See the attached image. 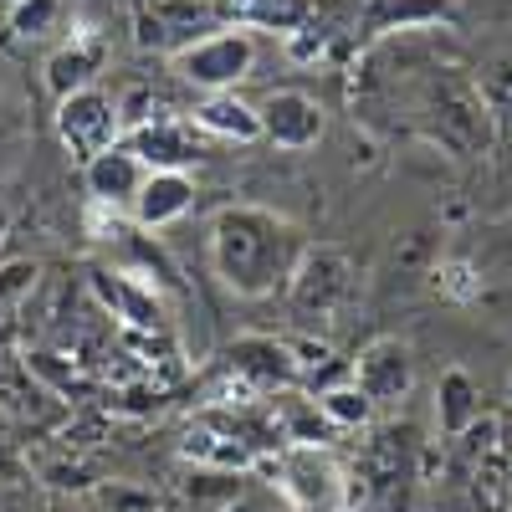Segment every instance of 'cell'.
Instances as JSON below:
<instances>
[{
    "instance_id": "obj_9",
    "label": "cell",
    "mask_w": 512,
    "mask_h": 512,
    "mask_svg": "<svg viewBox=\"0 0 512 512\" xmlns=\"http://www.w3.org/2000/svg\"><path fill=\"white\" fill-rule=\"evenodd\" d=\"M88 282H93V303L103 313H113L118 328H164L159 287L144 272H108V267H98Z\"/></svg>"
},
{
    "instance_id": "obj_28",
    "label": "cell",
    "mask_w": 512,
    "mask_h": 512,
    "mask_svg": "<svg viewBox=\"0 0 512 512\" xmlns=\"http://www.w3.org/2000/svg\"><path fill=\"white\" fill-rule=\"evenodd\" d=\"M88 236H98V241H113V236H123V210L88 200Z\"/></svg>"
},
{
    "instance_id": "obj_5",
    "label": "cell",
    "mask_w": 512,
    "mask_h": 512,
    "mask_svg": "<svg viewBox=\"0 0 512 512\" xmlns=\"http://www.w3.org/2000/svg\"><path fill=\"white\" fill-rule=\"evenodd\" d=\"M57 139L62 149L88 169L98 154L118 149L123 139V113H118V98L103 93V88H82L72 98L57 103Z\"/></svg>"
},
{
    "instance_id": "obj_16",
    "label": "cell",
    "mask_w": 512,
    "mask_h": 512,
    "mask_svg": "<svg viewBox=\"0 0 512 512\" xmlns=\"http://www.w3.org/2000/svg\"><path fill=\"white\" fill-rule=\"evenodd\" d=\"M123 144L149 164V175H154V169H185V164L195 159V123L159 113L154 123L134 128V134H128Z\"/></svg>"
},
{
    "instance_id": "obj_6",
    "label": "cell",
    "mask_w": 512,
    "mask_h": 512,
    "mask_svg": "<svg viewBox=\"0 0 512 512\" xmlns=\"http://www.w3.org/2000/svg\"><path fill=\"white\" fill-rule=\"evenodd\" d=\"M354 297V262L338 246H308L287 282V303L297 318H333Z\"/></svg>"
},
{
    "instance_id": "obj_3",
    "label": "cell",
    "mask_w": 512,
    "mask_h": 512,
    "mask_svg": "<svg viewBox=\"0 0 512 512\" xmlns=\"http://www.w3.org/2000/svg\"><path fill=\"white\" fill-rule=\"evenodd\" d=\"M431 128L451 154H482L492 144V108L456 67H441L431 82Z\"/></svg>"
},
{
    "instance_id": "obj_17",
    "label": "cell",
    "mask_w": 512,
    "mask_h": 512,
    "mask_svg": "<svg viewBox=\"0 0 512 512\" xmlns=\"http://www.w3.org/2000/svg\"><path fill=\"white\" fill-rule=\"evenodd\" d=\"M190 123L200 128V134L226 139V144H251V139H262V113H256L246 98H236V93H210V98L190 113Z\"/></svg>"
},
{
    "instance_id": "obj_24",
    "label": "cell",
    "mask_w": 512,
    "mask_h": 512,
    "mask_svg": "<svg viewBox=\"0 0 512 512\" xmlns=\"http://www.w3.org/2000/svg\"><path fill=\"white\" fill-rule=\"evenodd\" d=\"M36 287H41V267L36 262H6L0 267V303L6 308H26Z\"/></svg>"
},
{
    "instance_id": "obj_10",
    "label": "cell",
    "mask_w": 512,
    "mask_h": 512,
    "mask_svg": "<svg viewBox=\"0 0 512 512\" xmlns=\"http://www.w3.org/2000/svg\"><path fill=\"white\" fill-rule=\"evenodd\" d=\"M354 384L374 405H400L415 384V359L400 338H374L354 354Z\"/></svg>"
},
{
    "instance_id": "obj_2",
    "label": "cell",
    "mask_w": 512,
    "mask_h": 512,
    "mask_svg": "<svg viewBox=\"0 0 512 512\" xmlns=\"http://www.w3.org/2000/svg\"><path fill=\"white\" fill-rule=\"evenodd\" d=\"M256 472L272 477V487L287 497L292 512H344L349 472L333 461L328 446H287L277 456L256 461Z\"/></svg>"
},
{
    "instance_id": "obj_8",
    "label": "cell",
    "mask_w": 512,
    "mask_h": 512,
    "mask_svg": "<svg viewBox=\"0 0 512 512\" xmlns=\"http://www.w3.org/2000/svg\"><path fill=\"white\" fill-rule=\"evenodd\" d=\"M415 472H420V441L410 425H379L359 446V461H354V477L369 487L374 502L400 492L405 482H415Z\"/></svg>"
},
{
    "instance_id": "obj_19",
    "label": "cell",
    "mask_w": 512,
    "mask_h": 512,
    "mask_svg": "<svg viewBox=\"0 0 512 512\" xmlns=\"http://www.w3.org/2000/svg\"><path fill=\"white\" fill-rule=\"evenodd\" d=\"M466 497H472V512H512V451L507 446L466 472Z\"/></svg>"
},
{
    "instance_id": "obj_29",
    "label": "cell",
    "mask_w": 512,
    "mask_h": 512,
    "mask_svg": "<svg viewBox=\"0 0 512 512\" xmlns=\"http://www.w3.org/2000/svg\"><path fill=\"white\" fill-rule=\"evenodd\" d=\"M226 512H267V507H262V502H246V497H241V502H231Z\"/></svg>"
},
{
    "instance_id": "obj_18",
    "label": "cell",
    "mask_w": 512,
    "mask_h": 512,
    "mask_svg": "<svg viewBox=\"0 0 512 512\" xmlns=\"http://www.w3.org/2000/svg\"><path fill=\"white\" fill-rule=\"evenodd\" d=\"M482 415H487V410H482V390H477V379L466 374V369H446V374H441V384H436V431H441V441L466 436Z\"/></svg>"
},
{
    "instance_id": "obj_4",
    "label": "cell",
    "mask_w": 512,
    "mask_h": 512,
    "mask_svg": "<svg viewBox=\"0 0 512 512\" xmlns=\"http://www.w3.org/2000/svg\"><path fill=\"white\" fill-rule=\"evenodd\" d=\"M221 374L236 379L246 395L272 400L282 390H297L303 379V364L292 354V338H267V333H246L221 354Z\"/></svg>"
},
{
    "instance_id": "obj_7",
    "label": "cell",
    "mask_w": 512,
    "mask_h": 512,
    "mask_svg": "<svg viewBox=\"0 0 512 512\" xmlns=\"http://www.w3.org/2000/svg\"><path fill=\"white\" fill-rule=\"evenodd\" d=\"M251 67H256V41L241 26L210 31V36L190 41L185 52H175V72L205 93H236V82L251 77Z\"/></svg>"
},
{
    "instance_id": "obj_27",
    "label": "cell",
    "mask_w": 512,
    "mask_h": 512,
    "mask_svg": "<svg viewBox=\"0 0 512 512\" xmlns=\"http://www.w3.org/2000/svg\"><path fill=\"white\" fill-rule=\"evenodd\" d=\"M323 47H328V31H323L318 21L297 26V31L287 36V57H292V62H318V57H323Z\"/></svg>"
},
{
    "instance_id": "obj_14",
    "label": "cell",
    "mask_w": 512,
    "mask_h": 512,
    "mask_svg": "<svg viewBox=\"0 0 512 512\" xmlns=\"http://www.w3.org/2000/svg\"><path fill=\"white\" fill-rule=\"evenodd\" d=\"M103 62H108V41L93 26H82V31H72V41H62V52L47 62V88L57 93V103L82 93V88H98L93 77L103 72Z\"/></svg>"
},
{
    "instance_id": "obj_26",
    "label": "cell",
    "mask_w": 512,
    "mask_h": 512,
    "mask_svg": "<svg viewBox=\"0 0 512 512\" xmlns=\"http://www.w3.org/2000/svg\"><path fill=\"white\" fill-rule=\"evenodd\" d=\"M482 98H487L492 118H502V134L512 139V62H497L482 77Z\"/></svg>"
},
{
    "instance_id": "obj_15",
    "label": "cell",
    "mask_w": 512,
    "mask_h": 512,
    "mask_svg": "<svg viewBox=\"0 0 512 512\" xmlns=\"http://www.w3.org/2000/svg\"><path fill=\"white\" fill-rule=\"evenodd\" d=\"M180 456L195 461V466H205V472H236V477L241 472H256V451L246 441H236L231 431H221L216 420H205V415H195V425L185 431Z\"/></svg>"
},
{
    "instance_id": "obj_21",
    "label": "cell",
    "mask_w": 512,
    "mask_h": 512,
    "mask_svg": "<svg viewBox=\"0 0 512 512\" xmlns=\"http://www.w3.org/2000/svg\"><path fill=\"white\" fill-rule=\"evenodd\" d=\"M318 410H323V420L333 425L338 436L344 431H369V420H374V400L359 390L354 379L349 384H328V390L318 395Z\"/></svg>"
},
{
    "instance_id": "obj_1",
    "label": "cell",
    "mask_w": 512,
    "mask_h": 512,
    "mask_svg": "<svg viewBox=\"0 0 512 512\" xmlns=\"http://www.w3.org/2000/svg\"><path fill=\"white\" fill-rule=\"evenodd\" d=\"M303 251V231L262 205H226L210 226V262L236 297H267L287 287Z\"/></svg>"
},
{
    "instance_id": "obj_23",
    "label": "cell",
    "mask_w": 512,
    "mask_h": 512,
    "mask_svg": "<svg viewBox=\"0 0 512 512\" xmlns=\"http://www.w3.org/2000/svg\"><path fill=\"white\" fill-rule=\"evenodd\" d=\"M436 292L451 297V303H477L482 297V277L472 262H441L436 267Z\"/></svg>"
},
{
    "instance_id": "obj_30",
    "label": "cell",
    "mask_w": 512,
    "mask_h": 512,
    "mask_svg": "<svg viewBox=\"0 0 512 512\" xmlns=\"http://www.w3.org/2000/svg\"><path fill=\"white\" fill-rule=\"evenodd\" d=\"M6 226H11V216H6V205H0V236H6Z\"/></svg>"
},
{
    "instance_id": "obj_20",
    "label": "cell",
    "mask_w": 512,
    "mask_h": 512,
    "mask_svg": "<svg viewBox=\"0 0 512 512\" xmlns=\"http://www.w3.org/2000/svg\"><path fill=\"white\" fill-rule=\"evenodd\" d=\"M226 16L241 26H267V31H297L313 21V0H226Z\"/></svg>"
},
{
    "instance_id": "obj_12",
    "label": "cell",
    "mask_w": 512,
    "mask_h": 512,
    "mask_svg": "<svg viewBox=\"0 0 512 512\" xmlns=\"http://www.w3.org/2000/svg\"><path fill=\"white\" fill-rule=\"evenodd\" d=\"M190 205H195V180L185 169H154L139 190V200H134V210H128V221L139 231H164L180 216H190Z\"/></svg>"
},
{
    "instance_id": "obj_11",
    "label": "cell",
    "mask_w": 512,
    "mask_h": 512,
    "mask_svg": "<svg viewBox=\"0 0 512 512\" xmlns=\"http://www.w3.org/2000/svg\"><path fill=\"white\" fill-rule=\"evenodd\" d=\"M256 113H262V139H272L277 149H313L323 139V108L297 88L272 93Z\"/></svg>"
},
{
    "instance_id": "obj_25",
    "label": "cell",
    "mask_w": 512,
    "mask_h": 512,
    "mask_svg": "<svg viewBox=\"0 0 512 512\" xmlns=\"http://www.w3.org/2000/svg\"><path fill=\"white\" fill-rule=\"evenodd\" d=\"M62 16V0H16L11 6V31L21 36H47Z\"/></svg>"
},
{
    "instance_id": "obj_22",
    "label": "cell",
    "mask_w": 512,
    "mask_h": 512,
    "mask_svg": "<svg viewBox=\"0 0 512 512\" xmlns=\"http://www.w3.org/2000/svg\"><path fill=\"white\" fill-rule=\"evenodd\" d=\"M492 451H502V420H497V415H482L472 431L451 441V461H461L466 472H472L477 461H487Z\"/></svg>"
},
{
    "instance_id": "obj_13",
    "label": "cell",
    "mask_w": 512,
    "mask_h": 512,
    "mask_svg": "<svg viewBox=\"0 0 512 512\" xmlns=\"http://www.w3.org/2000/svg\"><path fill=\"white\" fill-rule=\"evenodd\" d=\"M82 175H88V200L113 205V210H134V200H139V190L149 180V164L128 144H118V149L98 154L88 169H82Z\"/></svg>"
}]
</instances>
